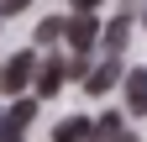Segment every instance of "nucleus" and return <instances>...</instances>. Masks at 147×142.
Instances as JSON below:
<instances>
[{
	"label": "nucleus",
	"instance_id": "nucleus-1",
	"mask_svg": "<svg viewBox=\"0 0 147 142\" xmlns=\"http://www.w3.org/2000/svg\"><path fill=\"white\" fill-rule=\"evenodd\" d=\"M37 74V58L32 53H16V58H5V68H0V95H21L26 84Z\"/></svg>",
	"mask_w": 147,
	"mask_h": 142
},
{
	"label": "nucleus",
	"instance_id": "nucleus-2",
	"mask_svg": "<svg viewBox=\"0 0 147 142\" xmlns=\"http://www.w3.org/2000/svg\"><path fill=\"white\" fill-rule=\"evenodd\" d=\"M63 32H68V42H74V58H79V53L100 37V26L89 21V16H74V21H63Z\"/></svg>",
	"mask_w": 147,
	"mask_h": 142
},
{
	"label": "nucleus",
	"instance_id": "nucleus-3",
	"mask_svg": "<svg viewBox=\"0 0 147 142\" xmlns=\"http://www.w3.org/2000/svg\"><path fill=\"white\" fill-rule=\"evenodd\" d=\"M37 74H42V79H37V95H58L63 79H68V63H63V58H47Z\"/></svg>",
	"mask_w": 147,
	"mask_h": 142
},
{
	"label": "nucleus",
	"instance_id": "nucleus-4",
	"mask_svg": "<svg viewBox=\"0 0 147 142\" xmlns=\"http://www.w3.org/2000/svg\"><path fill=\"white\" fill-rule=\"evenodd\" d=\"M116 79H126V68H121V58H110V63H100L95 74L84 79V90H89V95H105V90H110Z\"/></svg>",
	"mask_w": 147,
	"mask_h": 142
},
{
	"label": "nucleus",
	"instance_id": "nucleus-5",
	"mask_svg": "<svg viewBox=\"0 0 147 142\" xmlns=\"http://www.w3.org/2000/svg\"><path fill=\"white\" fill-rule=\"evenodd\" d=\"M126 105L137 116H147V68H131L126 74Z\"/></svg>",
	"mask_w": 147,
	"mask_h": 142
},
{
	"label": "nucleus",
	"instance_id": "nucleus-6",
	"mask_svg": "<svg viewBox=\"0 0 147 142\" xmlns=\"http://www.w3.org/2000/svg\"><path fill=\"white\" fill-rule=\"evenodd\" d=\"M53 137H58V142H84V137H89V121H84V116H68V121H58Z\"/></svg>",
	"mask_w": 147,
	"mask_h": 142
},
{
	"label": "nucleus",
	"instance_id": "nucleus-7",
	"mask_svg": "<svg viewBox=\"0 0 147 142\" xmlns=\"http://www.w3.org/2000/svg\"><path fill=\"white\" fill-rule=\"evenodd\" d=\"M126 32H131V21H126V16H116V21H110V26L100 32V37L110 42V58H116V53H121V42H126Z\"/></svg>",
	"mask_w": 147,
	"mask_h": 142
},
{
	"label": "nucleus",
	"instance_id": "nucleus-8",
	"mask_svg": "<svg viewBox=\"0 0 147 142\" xmlns=\"http://www.w3.org/2000/svg\"><path fill=\"white\" fill-rule=\"evenodd\" d=\"M32 116H37V100H16V105H11V116H5V126H16V132H21Z\"/></svg>",
	"mask_w": 147,
	"mask_h": 142
},
{
	"label": "nucleus",
	"instance_id": "nucleus-9",
	"mask_svg": "<svg viewBox=\"0 0 147 142\" xmlns=\"http://www.w3.org/2000/svg\"><path fill=\"white\" fill-rule=\"evenodd\" d=\"M89 132H95L100 142H110V137H116L121 126H116V111H110V116H100V126H89Z\"/></svg>",
	"mask_w": 147,
	"mask_h": 142
},
{
	"label": "nucleus",
	"instance_id": "nucleus-10",
	"mask_svg": "<svg viewBox=\"0 0 147 142\" xmlns=\"http://www.w3.org/2000/svg\"><path fill=\"white\" fill-rule=\"evenodd\" d=\"M37 37H42V42H53V37H63V21H42V26H37Z\"/></svg>",
	"mask_w": 147,
	"mask_h": 142
},
{
	"label": "nucleus",
	"instance_id": "nucleus-11",
	"mask_svg": "<svg viewBox=\"0 0 147 142\" xmlns=\"http://www.w3.org/2000/svg\"><path fill=\"white\" fill-rule=\"evenodd\" d=\"M0 142H21V132H16V126H5V116H0Z\"/></svg>",
	"mask_w": 147,
	"mask_h": 142
},
{
	"label": "nucleus",
	"instance_id": "nucleus-12",
	"mask_svg": "<svg viewBox=\"0 0 147 142\" xmlns=\"http://www.w3.org/2000/svg\"><path fill=\"white\" fill-rule=\"evenodd\" d=\"M21 5H26V0H0V11H5V16H11V11H21Z\"/></svg>",
	"mask_w": 147,
	"mask_h": 142
},
{
	"label": "nucleus",
	"instance_id": "nucleus-13",
	"mask_svg": "<svg viewBox=\"0 0 147 142\" xmlns=\"http://www.w3.org/2000/svg\"><path fill=\"white\" fill-rule=\"evenodd\" d=\"M74 5H79V16H89V11L100 5V0H74Z\"/></svg>",
	"mask_w": 147,
	"mask_h": 142
},
{
	"label": "nucleus",
	"instance_id": "nucleus-14",
	"mask_svg": "<svg viewBox=\"0 0 147 142\" xmlns=\"http://www.w3.org/2000/svg\"><path fill=\"white\" fill-rule=\"evenodd\" d=\"M110 142H137V137H131V132H116V137H110Z\"/></svg>",
	"mask_w": 147,
	"mask_h": 142
}]
</instances>
